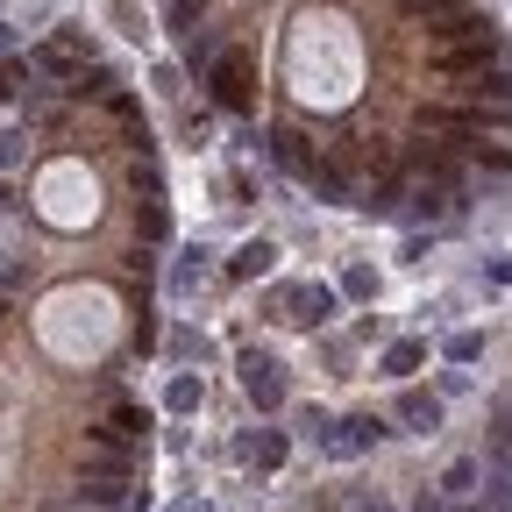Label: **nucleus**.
<instances>
[{
  "instance_id": "nucleus-1",
  "label": "nucleus",
  "mask_w": 512,
  "mask_h": 512,
  "mask_svg": "<svg viewBox=\"0 0 512 512\" xmlns=\"http://www.w3.org/2000/svg\"><path fill=\"white\" fill-rule=\"evenodd\" d=\"M427 57H434V72H448V79H463V72H477V64H498V22L491 15H441V22H427Z\"/></svg>"
},
{
  "instance_id": "nucleus-2",
  "label": "nucleus",
  "mask_w": 512,
  "mask_h": 512,
  "mask_svg": "<svg viewBox=\"0 0 512 512\" xmlns=\"http://www.w3.org/2000/svg\"><path fill=\"white\" fill-rule=\"evenodd\" d=\"M207 86H214V107L249 114V100H256V64H249V50H221L214 72H207Z\"/></svg>"
},
{
  "instance_id": "nucleus-3",
  "label": "nucleus",
  "mask_w": 512,
  "mask_h": 512,
  "mask_svg": "<svg viewBox=\"0 0 512 512\" xmlns=\"http://www.w3.org/2000/svg\"><path fill=\"white\" fill-rule=\"evenodd\" d=\"M278 164H285L292 178H306V185H328V192H342V185H335V171H328V157H320V150L299 136V128H278Z\"/></svg>"
},
{
  "instance_id": "nucleus-4",
  "label": "nucleus",
  "mask_w": 512,
  "mask_h": 512,
  "mask_svg": "<svg viewBox=\"0 0 512 512\" xmlns=\"http://www.w3.org/2000/svg\"><path fill=\"white\" fill-rule=\"evenodd\" d=\"M456 100L512 114V72H505V64H477V72H463V79H456Z\"/></svg>"
},
{
  "instance_id": "nucleus-5",
  "label": "nucleus",
  "mask_w": 512,
  "mask_h": 512,
  "mask_svg": "<svg viewBox=\"0 0 512 512\" xmlns=\"http://www.w3.org/2000/svg\"><path fill=\"white\" fill-rule=\"evenodd\" d=\"M242 392L264 406V413H271V406H285V370H278L271 356H256V349H249V356H242Z\"/></svg>"
},
{
  "instance_id": "nucleus-6",
  "label": "nucleus",
  "mask_w": 512,
  "mask_h": 512,
  "mask_svg": "<svg viewBox=\"0 0 512 512\" xmlns=\"http://www.w3.org/2000/svg\"><path fill=\"white\" fill-rule=\"evenodd\" d=\"M427 136H456V143H477L484 136V114H456V107H427L420 114Z\"/></svg>"
},
{
  "instance_id": "nucleus-7",
  "label": "nucleus",
  "mask_w": 512,
  "mask_h": 512,
  "mask_svg": "<svg viewBox=\"0 0 512 512\" xmlns=\"http://www.w3.org/2000/svg\"><path fill=\"white\" fill-rule=\"evenodd\" d=\"M285 306H292L285 320H299V328H320V320H335V292H328V285H299Z\"/></svg>"
},
{
  "instance_id": "nucleus-8",
  "label": "nucleus",
  "mask_w": 512,
  "mask_h": 512,
  "mask_svg": "<svg viewBox=\"0 0 512 512\" xmlns=\"http://www.w3.org/2000/svg\"><path fill=\"white\" fill-rule=\"evenodd\" d=\"M384 434V420H370V413H349L342 420V434H328V448H335V456H363V448Z\"/></svg>"
},
{
  "instance_id": "nucleus-9",
  "label": "nucleus",
  "mask_w": 512,
  "mask_h": 512,
  "mask_svg": "<svg viewBox=\"0 0 512 512\" xmlns=\"http://www.w3.org/2000/svg\"><path fill=\"white\" fill-rule=\"evenodd\" d=\"M399 420H406L413 434H434V427H441V399H427V392H406V406H399Z\"/></svg>"
},
{
  "instance_id": "nucleus-10",
  "label": "nucleus",
  "mask_w": 512,
  "mask_h": 512,
  "mask_svg": "<svg viewBox=\"0 0 512 512\" xmlns=\"http://www.w3.org/2000/svg\"><path fill=\"white\" fill-rule=\"evenodd\" d=\"M271 264H278V249H271V242H242V249H235V264H228V271H235V278H264Z\"/></svg>"
},
{
  "instance_id": "nucleus-11",
  "label": "nucleus",
  "mask_w": 512,
  "mask_h": 512,
  "mask_svg": "<svg viewBox=\"0 0 512 512\" xmlns=\"http://www.w3.org/2000/svg\"><path fill=\"white\" fill-rule=\"evenodd\" d=\"M477 477H484V463H477V456L448 463V477H441V498H470V491H477Z\"/></svg>"
},
{
  "instance_id": "nucleus-12",
  "label": "nucleus",
  "mask_w": 512,
  "mask_h": 512,
  "mask_svg": "<svg viewBox=\"0 0 512 512\" xmlns=\"http://www.w3.org/2000/svg\"><path fill=\"white\" fill-rule=\"evenodd\" d=\"M406 22H441V15H463V0H399Z\"/></svg>"
},
{
  "instance_id": "nucleus-13",
  "label": "nucleus",
  "mask_w": 512,
  "mask_h": 512,
  "mask_svg": "<svg viewBox=\"0 0 512 512\" xmlns=\"http://www.w3.org/2000/svg\"><path fill=\"white\" fill-rule=\"evenodd\" d=\"M427 363V349L420 342H392V349H384V370H392V377H413Z\"/></svg>"
},
{
  "instance_id": "nucleus-14",
  "label": "nucleus",
  "mask_w": 512,
  "mask_h": 512,
  "mask_svg": "<svg viewBox=\"0 0 512 512\" xmlns=\"http://www.w3.org/2000/svg\"><path fill=\"white\" fill-rule=\"evenodd\" d=\"M107 427H114V434H128V441H143V434H150V413H143V406H121Z\"/></svg>"
},
{
  "instance_id": "nucleus-15",
  "label": "nucleus",
  "mask_w": 512,
  "mask_h": 512,
  "mask_svg": "<svg viewBox=\"0 0 512 512\" xmlns=\"http://www.w3.org/2000/svg\"><path fill=\"white\" fill-rule=\"evenodd\" d=\"M249 456L264 463V470H278V463H285V434H256V441H249Z\"/></svg>"
},
{
  "instance_id": "nucleus-16",
  "label": "nucleus",
  "mask_w": 512,
  "mask_h": 512,
  "mask_svg": "<svg viewBox=\"0 0 512 512\" xmlns=\"http://www.w3.org/2000/svg\"><path fill=\"white\" fill-rule=\"evenodd\" d=\"M484 512H512V477H491L484 484Z\"/></svg>"
},
{
  "instance_id": "nucleus-17",
  "label": "nucleus",
  "mask_w": 512,
  "mask_h": 512,
  "mask_svg": "<svg viewBox=\"0 0 512 512\" xmlns=\"http://www.w3.org/2000/svg\"><path fill=\"white\" fill-rule=\"evenodd\" d=\"M207 8H214V0H171V22H178V29H192Z\"/></svg>"
},
{
  "instance_id": "nucleus-18",
  "label": "nucleus",
  "mask_w": 512,
  "mask_h": 512,
  "mask_svg": "<svg viewBox=\"0 0 512 512\" xmlns=\"http://www.w3.org/2000/svg\"><path fill=\"white\" fill-rule=\"evenodd\" d=\"M171 406H178V413H192V406H200V384L178 377V384H171Z\"/></svg>"
},
{
  "instance_id": "nucleus-19",
  "label": "nucleus",
  "mask_w": 512,
  "mask_h": 512,
  "mask_svg": "<svg viewBox=\"0 0 512 512\" xmlns=\"http://www.w3.org/2000/svg\"><path fill=\"white\" fill-rule=\"evenodd\" d=\"M498 470H505V477H512V456H498Z\"/></svg>"
}]
</instances>
